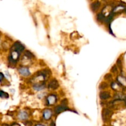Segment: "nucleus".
Segmentation results:
<instances>
[{
	"mask_svg": "<svg viewBox=\"0 0 126 126\" xmlns=\"http://www.w3.org/2000/svg\"><path fill=\"white\" fill-rule=\"evenodd\" d=\"M113 112L111 110L108 108H103L101 111V116H102V119L105 123H108L111 119Z\"/></svg>",
	"mask_w": 126,
	"mask_h": 126,
	"instance_id": "f257e3e1",
	"label": "nucleus"
},
{
	"mask_svg": "<svg viewBox=\"0 0 126 126\" xmlns=\"http://www.w3.org/2000/svg\"><path fill=\"white\" fill-rule=\"evenodd\" d=\"M11 50H15V51L17 52L19 54H21L23 50H24V46L21 44L20 42L16 41V43H14V44L12 46V48H11Z\"/></svg>",
	"mask_w": 126,
	"mask_h": 126,
	"instance_id": "f03ea898",
	"label": "nucleus"
},
{
	"mask_svg": "<svg viewBox=\"0 0 126 126\" xmlns=\"http://www.w3.org/2000/svg\"><path fill=\"white\" fill-rule=\"evenodd\" d=\"M58 87H59V82L55 79L51 80L48 84V87L51 89L56 90L58 88Z\"/></svg>",
	"mask_w": 126,
	"mask_h": 126,
	"instance_id": "7ed1b4c3",
	"label": "nucleus"
},
{
	"mask_svg": "<svg viewBox=\"0 0 126 126\" xmlns=\"http://www.w3.org/2000/svg\"><path fill=\"white\" fill-rule=\"evenodd\" d=\"M100 6H101V2L99 1H94L93 2H92L91 4V5H90V8H91V11L93 12H96V11H97L99 9Z\"/></svg>",
	"mask_w": 126,
	"mask_h": 126,
	"instance_id": "20e7f679",
	"label": "nucleus"
},
{
	"mask_svg": "<svg viewBox=\"0 0 126 126\" xmlns=\"http://www.w3.org/2000/svg\"><path fill=\"white\" fill-rule=\"evenodd\" d=\"M67 110H68V108L67 106L60 105H58L55 107V108H54V112H55V113H56V114H59V113H61V112Z\"/></svg>",
	"mask_w": 126,
	"mask_h": 126,
	"instance_id": "39448f33",
	"label": "nucleus"
},
{
	"mask_svg": "<svg viewBox=\"0 0 126 126\" xmlns=\"http://www.w3.org/2000/svg\"><path fill=\"white\" fill-rule=\"evenodd\" d=\"M19 72L21 75L23 76H28L30 75L29 70L27 67H21L19 69Z\"/></svg>",
	"mask_w": 126,
	"mask_h": 126,
	"instance_id": "423d86ee",
	"label": "nucleus"
},
{
	"mask_svg": "<svg viewBox=\"0 0 126 126\" xmlns=\"http://www.w3.org/2000/svg\"><path fill=\"white\" fill-rule=\"evenodd\" d=\"M47 101H48V105H51L54 104L57 101L56 96L55 95H49L47 98Z\"/></svg>",
	"mask_w": 126,
	"mask_h": 126,
	"instance_id": "0eeeda50",
	"label": "nucleus"
},
{
	"mask_svg": "<svg viewBox=\"0 0 126 126\" xmlns=\"http://www.w3.org/2000/svg\"><path fill=\"white\" fill-rule=\"evenodd\" d=\"M43 116L45 120H49L52 116V112L50 110L46 109L43 111Z\"/></svg>",
	"mask_w": 126,
	"mask_h": 126,
	"instance_id": "6e6552de",
	"label": "nucleus"
},
{
	"mask_svg": "<svg viewBox=\"0 0 126 126\" xmlns=\"http://www.w3.org/2000/svg\"><path fill=\"white\" fill-rule=\"evenodd\" d=\"M117 81H118L119 84L122 87H126V78L123 77V76H119L117 78Z\"/></svg>",
	"mask_w": 126,
	"mask_h": 126,
	"instance_id": "1a4fd4ad",
	"label": "nucleus"
},
{
	"mask_svg": "<svg viewBox=\"0 0 126 126\" xmlns=\"http://www.w3.org/2000/svg\"><path fill=\"white\" fill-rule=\"evenodd\" d=\"M110 97H111V95H110V93L109 92L104 91V92H101L100 94V98L101 100H103L108 99Z\"/></svg>",
	"mask_w": 126,
	"mask_h": 126,
	"instance_id": "9d476101",
	"label": "nucleus"
},
{
	"mask_svg": "<svg viewBox=\"0 0 126 126\" xmlns=\"http://www.w3.org/2000/svg\"><path fill=\"white\" fill-rule=\"evenodd\" d=\"M33 89L36 91H42V90L44 89V84H42L40 83H37V84H35L33 86Z\"/></svg>",
	"mask_w": 126,
	"mask_h": 126,
	"instance_id": "9b49d317",
	"label": "nucleus"
},
{
	"mask_svg": "<svg viewBox=\"0 0 126 126\" xmlns=\"http://www.w3.org/2000/svg\"><path fill=\"white\" fill-rule=\"evenodd\" d=\"M18 117L21 120H25L28 118V114L25 112L22 111L19 114Z\"/></svg>",
	"mask_w": 126,
	"mask_h": 126,
	"instance_id": "f8f14e48",
	"label": "nucleus"
},
{
	"mask_svg": "<svg viewBox=\"0 0 126 126\" xmlns=\"http://www.w3.org/2000/svg\"><path fill=\"white\" fill-rule=\"evenodd\" d=\"M97 20L99 21V22H104V21L106 20V17L104 16V15L102 13H100L97 15Z\"/></svg>",
	"mask_w": 126,
	"mask_h": 126,
	"instance_id": "ddd939ff",
	"label": "nucleus"
},
{
	"mask_svg": "<svg viewBox=\"0 0 126 126\" xmlns=\"http://www.w3.org/2000/svg\"><path fill=\"white\" fill-rule=\"evenodd\" d=\"M0 97L2 98H9V95L6 92H4L3 91L0 90Z\"/></svg>",
	"mask_w": 126,
	"mask_h": 126,
	"instance_id": "4468645a",
	"label": "nucleus"
},
{
	"mask_svg": "<svg viewBox=\"0 0 126 126\" xmlns=\"http://www.w3.org/2000/svg\"><path fill=\"white\" fill-rule=\"evenodd\" d=\"M108 86V84H107L105 82H101L100 84V86H99V89H105L107 88Z\"/></svg>",
	"mask_w": 126,
	"mask_h": 126,
	"instance_id": "2eb2a0df",
	"label": "nucleus"
},
{
	"mask_svg": "<svg viewBox=\"0 0 126 126\" xmlns=\"http://www.w3.org/2000/svg\"><path fill=\"white\" fill-rule=\"evenodd\" d=\"M24 54L27 58H28V59H32V58L33 57V54H32V52H30L29 50H25L24 52Z\"/></svg>",
	"mask_w": 126,
	"mask_h": 126,
	"instance_id": "dca6fc26",
	"label": "nucleus"
},
{
	"mask_svg": "<svg viewBox=\"0 0 126 126\" xmlns=\"http://www.w3.org/2000/svg\"><path fill=\"white\" fill-rule=\"evenodd\" d=\"M116 63H117V66H118V67L120 68V70L122 71V61H121V59H117Z\"/></svg>",
	"mask_w": 126,
	"mask_h": 126,
	"instance_id": "f3484780",
	"label": "nucleus"
},
{
	"mask_svg": "<svg viewBox=\"0 0 126 126\" xmlns=\"http://www.w3.org/2000/svg\"><path fill=\"white\" fill-rule=\"evenodd\" d=\"M112 75L110 73H107L106 75L105 76V77H104V78H105V79L106 80H107V81H109V80H111V79H112Z\"/></svg>",
	"mask_w": 126,
	"mask_h": 126,
	"instance_id": "a211bd4d",
	"label": "nucleus"
},
{
	"mask_svg": "<svg viewBox=\"0 0 126 126\" xmlns=\"http://www.w3.org/2000/svg\"><path fill=\"white\" fill-rule=\"evenodd\" d=\"M111 71L112 73H115L117 72V66H116V65H114L113 66H112V68H111Z\"/></svg>",
	"mask_w": 126,
	"mask_h": 126,
	"instance_id": "6ab92c4d",
	"label": "nucleus"
},
{
	"mask_svg": "<svg viewBox=\"0 0 126 126\" xmlns=\"http://www.w3.org/2000/svg\"><path fill=\"white\" fill-rule=\"evenodd\" d=\"M67 103H68V101L66 98H64V99L61 102V105H64V106H67Z\"/></svg>",
	"mask_w": 126,
	"mask_h": 126,
	"instance_id": "aec40b11",
	"label": "nucleus"
},
{
	"mask_svg": "<svg viewBox=\"0 0 126 126\" xmlns=\"http://www.w3.org/2000/svg\"><path fill=\"white\" fill-rule=\"evenodd\" d=\"M3 79H4V75H3V74H2V73L0 72V81H2V80Z\"/></svg>",
	"mask_w": 126,
	"mask_h": 126,
	"instance_id": "412c9836",
	"label": "nucleus"
},
{
	"mask_svg": "<svg viewBox=\"0 0 126 126\" xmlns=\"http://www.w3.org/2000/svg\"><path fill=\"white\" fill-rule=\"evenodd\" d=\"M11 126H21L19 124H17V123H14Z\"/></svg>",
	"mask_w": 126,
	"mask_h": 126,
	"instance_id": "4be33fe9",
	"label": "nucleus"
},
{
	"mask_svg": "<svg viewBox=\"0 0 126 126\" xmlns=\"http://www.w3.org/2000/svg\"><path fill=\"white\" fill-rule=\"evenodd\" d=\"M2 126H9V125H7V124H2Z\"/></svg>",
	"mask_w": 126,
	"mask_h": 126,
	"instance_id": "5701e85b",
	"label": "nucleus"
},
{
	"mask_svg": "<svg viewBox=\"0 0 126 126\" xmlns=\"http://www.w3.org/2000/svg\"><path fill=\"white\" fill-rule=\"evenodd\" d=\"M35 126H43L42 124H37V125H36Z\"/></svg>",
	"mask_w": 126,
	"mask_h": 126,
	"instance_id": "b1692460",
	"label": "nucleus"
},
{
	"mask_svg": "<svg viewBox=\"0 0 126 126\" xmlns=\"http://www.w3.org/2000/svg\"><path fill=\"white\" fill-rule=\"evenodd\" d=\"M125 104H126V97L125 98Z\"/></svg>",
	"mask_w": 126,
	"mask_h": 126,
	"instance_id": "393cba45",
	"label": "nucleus"
},
{
	"mask_svg": "<svg viewBox=\"0 0 126 126\" xmlns=\"http://www.w3.org/2000/svg\"><path fill=\"white\" fill-rule=\"evenodd\" d=\"M103 126H109V125H104Z\"/></svg>",
	"mask_w": 126,
	"mask_h": 126,
	"instance_id": "a878e982",
	"label": "nucleus"
},
{
	"mask_svg": "<svg viewBox=\"0 0 126 126\" xmlns=\"http://www.w3.org/2000/svg\"><path fill=\"white\" fill-rule=\"evenodd\" d=\"M1 32H0V35H1Z\"/></svg>",
	"mask_w": 126,
	"mask_h": 126,
	"instance_id": "bb28decb",
	"label": "nucleus"
}]
</instances>
